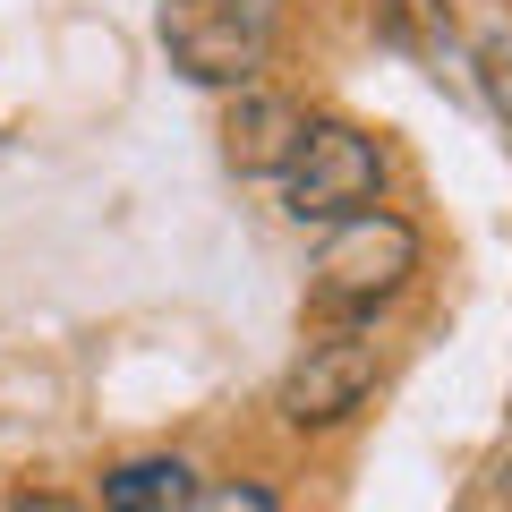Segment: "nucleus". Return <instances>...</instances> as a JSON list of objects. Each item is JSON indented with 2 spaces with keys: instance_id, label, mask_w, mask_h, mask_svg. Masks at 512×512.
<instances>
[{
  "instance_id": "obj_1",
  "label": "nucleus",
  "mask_w": 512,
  "mask_h": 512,
  "mask_svg": "<svg viewBox=\"0 0 512 512\" xmlns=\"http://www.w3.org/2000/svg\"><path fill=\"white\" fill-rule=\"evenodd\" d=\"M410 274H419V231L402 214L359 205V214L325 222V248L308 265V308L316 316H376Z\"/></svg>"
},
{
  "instance_id": "obj_2",
  "label": "nucleus",
  "mask_w": 512,
  "mask_h": 512,
  "mask_svg": "<svg viewBox=\"0 0 512 512\" xmlns=\"http://www.w3.org/2000/svg\"><path fill=\"white\" fill-rule=\"evenodd\" d=\"M282 0H163V52L197 86H248L274 52Z\"/></svg>"
},
{
  "instance_id": "obj_3",
  "label": "nucleus",
  "mask_w": 512,
  "mask_h": 512,
  "mask_svg": "<svg viewBox=\"0 0 512 512\" xmlns=\"http://www.w3.org/2000/svg\"><path fill=\"white\" fill-rule=\"evenodd\" d=\"M376 188H384V154L350 120H308L299 154L282 163V205L299 222H342L359 205H376Z\"/></svg>"
},
{
  "instance_id": "obj_4",
  "label": "nucleus",
  "mask_w": 512,
  "mask_h": 512,
  "mask_svg": "<svg viewBox=\"0 0 512 512\" xmlns=\"http://www.w3.org/2000/svg\"><path fill=\"white\" fill-rule=\"evenodd\" d=\"M367 384H376V342H359V333H325V342H308L291 359L274 410L299 427V436H308V427H342L350 410L367 402Z\"/></svg>"
},
{
  "instance_id": "obj_5",
  "label": "nucleus",
  "mask_w": 512,
  "mask_h": 512,
  "mask_svg": "<svg viewBox=\"0 0 512 512\" xmlns=\"http://www.w3.org/2000/svg\"><path fill=\"white\" fill-rule=\"evenodd\" d=\"M299 137H308V111L291 94H274V86H239V103L222 111V154H231V171H282L299 154Z\"/></svg>"
},
{
  "instance_id": "obj_6",
  "label": "nucleus",
  "mask_w": 512,
  "mask_h": 512,
  "mask_svg": "<svg viewBox=\"0 0 512 512\" xmlns=\"http://www.w3.org/2000/svg\"><path fill=\"white\" fill-rule=\"evenodd\" d=\"M188 504V470L180 461H120V470L103 478V512H180Z\"/></svg>"
},
{
  "instance_id": "obj_7",
  "label": "nucleus",
  "mask_w": 512,
  "mask_h": 512,
  "mask_svg": "<svg viewBox=\"0 0 512 512\" xmlns=\"http://www.w3.org/2000/svg\"><path fill=\"white\" fill-rule=\"evenodd\" d=\"M478 77H487L495 111H504V120H512V18H495L487 35H478Z\"/></svg>"
},
{
  "instance_id": "obj_8",
  "label": "nucleus",
  "mask_w": 512,
  "mask_h": 512,
  "mask_svg": "<svg viewBox=\"0 0 512 512\" xmlns=\"http://www.w3.org/2000/svg\"><path fill=\"white\" fill-rule=\"evenodd\" d=\"M180 512H274V495L248 487V478H214V487H188Z\"/></svg>"
},
{
  "instance_id": "obj_9",
  "label": "nucleus",
  "mask_w": 512,
  "mask_h": 512,
  "mask_svg": "<svg viewBox=\"0 0 512 512\" xmlns=\"http://www.w3.org/2000/svg\"><path fill=\"white\" fill-rule=\"evenodd\" d=\"M18 512H77L69 495H18Z\"/></svg>"
},
{
  "instance_id": "obj_10",
  "label": "nucleus",
  "mask_w": 512,
  "mask_h": 512,
  "mask_svg": "<svg viewBox=\"0 0 512 512\" xmlns=\"http://www.w3.org/2000/svg\"><path fill=\"white\" fill-rule=\"evenodd\" d=\"M504 512H512V504H504Z\"/></svg>"
}]
</instances>
